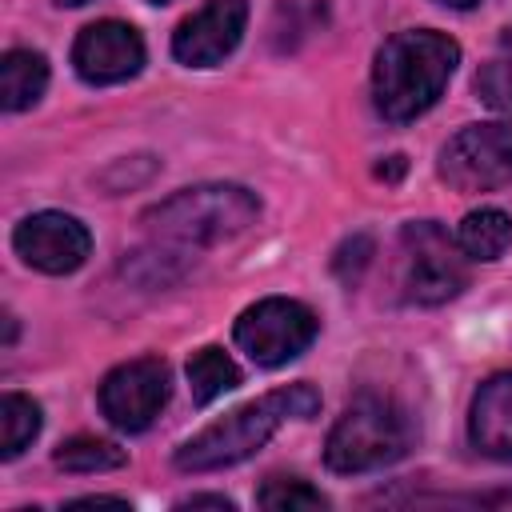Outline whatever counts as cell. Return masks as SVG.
Returning <instances> with one entry per match:
<instances>
[{
  "instance_id": "6da1fadb",
  "label": "cell",
  "mask_w": 512,
  "mask_h": 512,
  "mask_svg": "<svg viewBox=\"0 0 512 512\" xmlns=\"http://www.w3.org/2000/svg\"><path fill=\"white\" fill-rule=\"evenodd\" d=\"M460 64V44L432 28L396 32L376 52L372 68V100L376 112L392 124L424 116L448 88Z\"/></svg>"
},
{
  "instance_id": "7a4b0ae2",
  "label": "cell",
  "mask_w": 512,
  "mask_h": 512,
  "mask_svg": "<svg viewBox=\"0 0 512 512\" xmlns=\"http://www.w3.org/2000/svg\"><path fill=\"white\" fill-rule=\"evenodd\" d=\"M320 408V392L312 384H288L276 388L236 412H228L224 420L208 424L204 432H196L184 448H176V468L180 472H216V468H232L240 460H248L256 448H264L272 440V432L296 416L308 420Z\"/></svg>"
},
{
  "instance_id": "3957f363",
  "label": "cell",
  "mask_w": 512,
  "mask_h": 512,
  "mask_svg": "<svg viewBox=\"0 0 512 512\" xmlns=\"http://www.w3.org/2000/svg\"><path fill=\"white\" fill-rule=\"evenodd\" d=\"M260 200L244 184H196L144 212V224L180 244H220L256 224Z\"/></svg>"
},
{
  "instance_id": "277c9868",
  "label": "cell",
  "mask_w": 512,
  "mask_h": 512,
  "mask_svg": "<svg viewBox=\"0 0 512 512\" xmlns=\"http://www.w3.org/2000/svg\"><path fill=\"white\" fill-rule=\"evenodd\" d=\"M408 444H412V424L404 408H396L384 396H356L328 432L324 460L332 472H372L400 460Z\"/></svg>"
},
{
  "instance_id": "5b68a950",
  "label": "cell",
  "mask_w": 512,
  "mask_h": 512,
  "mask_svg": "<svg viewBox=\"0 0 512 512\" xmlns=\"http://www.w3.org/2000/svg\"><path fill=\"white\" fill-rule=\"evenodd\" d=\"M468 284L464 248L436 220H412L400 232V288L412 304H444Z\"/></svg>"
},
{
  "instance_id": "8992f818",
  "label": "cell",
  "mask_w": 512,
  "mask_h": 512,
  "mask_svg": "<svg viewBox=\"0 0 512 512\" xmlns=\"http://www.w3.org/2000/svg\"><path fill=\"white\" fill-rule=\"evenodd\" d=\"M316 328H320V320L308 304L288 300V296H268L240 312L236 344L252 356V364L280 368V364L296 360L316 340Z\"/></svg>"
},
{
  "instance_id": "52a82bcc",
  "label": "cell",
  "mask_w": 512,
  "mask_h": 512,
  "mask_svg": "<svg viewBox=\"0 0 512 512\" xmlns=\"http://www.w3.org/2000/svg\"><path fill=\"white\" fill-rule=\"evenodd\" d=\"M440 176L460 192L512 184V124H468L440 148Z\"/></svg>"
},
{
  "instance_id": "ba28073f",
  "label": "cell",
  "mask_w": 512,
  "mask_h": 512,
  "mask_svg": "<svg viewBox=\"0 0 512 512\" xmlns=\"http://www.w3.org/2000/svg\"><path fill=\"white\" fill-rule=\"evenodd\" d=\"M172 372L160 356H136L112 368L100 384V412L120 432H144L168 404Z\"/></svg>"
},
{
  "instance_id": "9c48e42d",
  "label": "cell",
  "mask_w": 512,
  "mask_h": 512,
  "mask_svg": "<svg viewBox=\"0 0 512 512\" xmlns=\"http://www.w3.org/2000/svg\"><path fill=\"white\" fill-rule=\"evenodd\" d=\"M12 248L28 268L48 276H68L88 260L92 232L68 212H32L16 224Z\"/></svg>"
},
{
  "instance_id": "30bf717a",
  "label": "cell",
  "mask_w": 512,
  "mask_h": 512,
  "mask_svg": "<svg viewBox=\"0 0 512 512\" xmlns=\"http://www.w3.org/2000/svg\"><path fill=\"white\" fill-rule=\"evenodd\" d=\"M72 64L88 84H120L140 72L144 40L124 20H96L72 44Z\"/></svg>"
},
{
  "instance_id": "8fae6325",
  "label": "cell",
  "mask_w": 512,
  "mask_h": 512,
  "mask_svg": "<svg viewBox=\"0 0 512 512\" xmlns=\"http://www.w3.org/2000/svg\"><path fill=\"white\" fill-rule=\"evenodd\" d=\"M244 24H248V4L244 0H208L200 12H192L176 28L172 56L188 68H212L240 44Z\"/></svg>"
},
{
  "instance_id": "7c38bea8",
  "label": "cell",
  "mask_w": 512,
  "mask_h": 512,
  "mask_svg": "<svg viewBox=\"0 0 512 512\" xmlns=\"http://www.w3.org/2000/svg\"><path fill=\"white\" fill-rule=\"evenodd\" d=\"M468 436L484 456L512 460V372H496L476 388Z\"/></svg>"
},
{
  "instance_id": "4fadbf2b",
  "label": "cell",
  "mask_w": 512,
  "mask_h": 512,
  "mask_svg": "<svg viewBox=\"0 0 512 512\" xmlns=\"http://www.w3.org/2000/svg\"><path fill=\"white\" fill-rule=\"evenodd\" d=\"M48 88V60L32 48H12L0 60V104L4 112L32 108Z\"/></svg>"
},
{
  "instance_id": "5bb4252c",
  "label": "cell",
  "mask_w": 512,
  "mask_h": 512,
  "mask_svg": "<svg viewBox=\"0 0 512 512\" xmlns=\"http://www.w3.org/2000/svg\"><path fill=\"white\" fill-rule=\"evenodd\" d=\"M456 244L464 248L468 260H500L512 244V216L500 208H476L460 220Z\"/></svg>"
},
{
  "instance_id": "9a60e30c",
  "label": "cell",
  "mask_w": 512,
  "mask_h": 512,
  "mask_svg": "<svg viewBox=\"0 0 512 512\" xmlns=\"http://www.w3.org/2000/svg\"><path fill=\"white\" fill-rule=\"evenodd\" d=\"M240 384V368L232 364V356L224 348H200L188 360V388L196 404H212L216 396L232 392Z\"/></svg>"
},
{
  "instance_id": "2e32d148",
  "label": "cell",
  "mask_w": 512,
  "mask_h": 512,
  "mask_svg": "<svg viewBox=\"0 0 512 512\" xmlns=\"http://www.w3.org/2000/svg\"><path fill=\"white\" fill-rule=\"evenodd\" d=\"M40 432V404L20 396V392H8L0 400V452L4 460L20 456Z\"/></svg>"
},
{
  "instance_id": "e0dca14e",
  "label": "cell",
  "mask_w": 512,
  "mask_h": 512,
  "mask_svg": "<svg viewBox=\"0 0 512 512\" xmlns=\"http://www.w3.org/2000/svg\"><path fill=\"white\" fill-rule=\"evenodd\" d=\"M56 464L64 472H108V468H124L128 452L100 436H72L68 444L56 448Z\"/></svg>"
},
{
  "instance_id": "ac0fdd59",
  "label": "cell",
  "mask_w": 512,
  "mask_h": 512,
  "mask_svg": "<svg viewBox=\"0 0 512 512\" xmlns=\"http://www.w3.org/2000/svg\"><path fill=\"white\" fill-rule=\"evenodd\" d=\"M256 504L268 508V512H300V508H328V500L308 484V480H296V476H272L260 492H256Z\"/></svg>"
},
{
  "instance_id": "d6986e66",
  "label": "cell",
  "mask_w": 512,
  "mask_h": 512,
  "mask_svg": "<svg viewBox=\"0 0 512 512\" xmlns=\"http://www.w3.org/2000/svg\"><path fill=\"white\" fill-rule=\"evenodd\" d=\"M476 92L488 108L512 116V60L500 56V60H488L480 72H476Z\"/></svg>"
},
{
  "instance_id": "ffe728a7",
  "label": "cell",
  "mask_w": 512,
  "mask_h": 512,
  "mask_svg": "<svg viewBox=\"0 0 512 512\" xmlns=\"http://www.w3.org/2000/svg\"><path fill=\"white\" fill-rule=\"evenodd\" d=\"M372 260V240L368 236H352L340 252H336V260H332V268H336V276L340 280H360V272H364V264Z\"/></svg>"
},
{
  "instance_id": "44dd1931",
  "label": "cell",
  "mask_w": 512,
  "mask_h": 512,
  "mask_svg": "<svg viewBox=\"0 0 512 512\" xmlns=\"http://www.w3.org/2000/svg\"><path fill=\"white\" fill-rule=\"evenodd\" d=\"M176 508H220V512H232V500L228 496H188Z\"/></svg>"
},
{
  "instance_id": "7402d4cb",
  "label": "cell",
  "mask_w": 512,
  "mask_h": 512,
  "mask_svg": "<svg viewBox=\"0 0 512 512\" xmlns=\"http://www.w3.org/2000/svg\"><path fill=\"white\" fill-rule=\"evenodd\" d=\"M128 500H120V496H80V500H72L68 508H124Z\"/></svg>"
},
{
  "instance_id": "603a6c76",
  "label": "cell",
  "mask_w": 512,
  "mask_h": 512,
  "mask_svg": "<svg viewBox=\"0 0 512 512\" xmlns=\"http://www.w3.org/2000/svg\"><path fill=\"white\" fill-rule=\"evenodd\" d=\"M436 4H444V8H472V4H480V0H436Z\"/></svg>"
},
{
  "instance_id": "cb8c5ba5",
  "label": "cell",
  "mask_w": 512,
  "mask_h": 512,
  "mask_svg": "<svg viewBox=\"0 0 512 512\" xmlns=\"http://www.w3.org/2000/svg\"><path fill=\"white\" fill-rule=\"evenodd\" d=\"M504 52H508V60H512V24L504 28Z\"/></svg>"
},
{
  "instance_id": "d4e9b609",
  "label": "cell",
  "mask_w": 512,
  "mask_h": 512,
  "mask_svg": "<svg viewBox=\"0 0 512 512\" xmlns=\"http://www.w3.org/2000/svg\"><path fill=\"white\" fill-rule=\"evenodd\" d=\"M56 4H64V8H80V4H92V0H56Z\"/></svg>"
},
{
  "instance_id": "484cf974",
  "label": "cell",
  "mask_w": 512,
  "mask_h": 512,
  "mask_svg": "<svg viewBox=\"0 0 512 512\" xmlns=\"http://www.w3.org/2000/svg\"><path fill=\"white\" fill-rule=\"evenodd\" d=\"M152 4H164V0H152Z\"/></svg>"
}]
</instances>
